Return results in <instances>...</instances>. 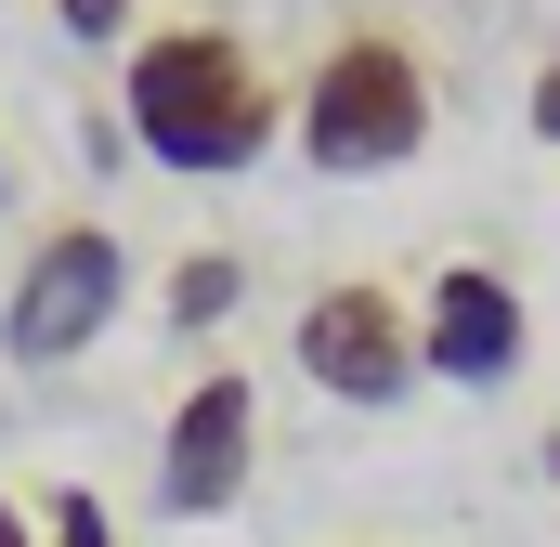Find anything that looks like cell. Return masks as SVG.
Segmentation results:
<instances>
[{
    "label": "cell",
    "mask_w": 560,
    "mask_h": 547,
    "mask_svg": "<svg viewBox=\"0 0 560 547\" xmlns=\"http://www.w3.org/2000/svg\"><path fill=\"white\" fill-rule=\"evenodd\" d=\"M118 131L183 183H235V170H261L287 143V92L235 26L183 13V26H143L118 53Z\"/></svg>",
    "instance_id": "cell-1"
},
{
    "label": "cell",
    "mask_w": 560,
    "mask_h": 547,
    "mask_svg": "<svg viewBox=\"0 0 560 547\" xmlns=\"http://www.w3.org/2000/svg\"><path fill=\"white\" fill-rule=\"evenodd\" d=\"M430 66L405 26H339L326 53H313V79L287 92V143H300V170H326V183H392L405 156L430 143Z\"/></svg>",
    "instance_id": "cell-2"
},
{
    "label": "cell",
    "mask_w": 560,
    "mask_h": 547,
    "mask_svg": "<svg viewBox=\"0 0 560 547\" xmlns=\"http://www.w3.org/2000/svg\"><path fill=\"white\" fill-rule=\"evenodd\" d=\"M131 313V248H118V222H39L26 235V261L0 287V365L13 379H66L105 326Z\"/></svg>",
    "instance_id": "cell-3"
},
{
    "label": "cell",
    "mask_w": 560,
    "mask_h": 547,
    "mask_svg": "<svg viewBox=\"0 0 560 547\" xmlns=\"http://www.w3.org/2000/svg\"><path fill=\"white\" fill-rule=\"evenodd\" d=\"M287 352H300V379H313L326 405H352V417H392L430 379V365H418V300L378 287V274H326V287L300 300Z\"/></svg>",
    "instance_id": "cell-4"
},
{
    "label": "cell",
    "mask_w": 560,
    "mask_h": 547,
    "mask_svg": "<svg viewBox=\"0 0 560 547\" xmlns=\"http://www.w3.org/2000/svg\"><path fill=\"white\" fill-rule=\"evenodd\" d=\"M248 482H261V379L209 365V379H183V405L156 430V509L222 522V509H248Z\"/></svg>",
    "instance_id": "cell-5"
},
{
    "label": "cell",
    "mask_w": 560,
    "mask_h": 547,
    "mask_svg": "<svg viewBox=\"0 0 560 547\" xmlns=\"http://www.w3.org/2000/svg\"><path fill=\"white\" fill-rule=\"evenodd\" d=\"M418 365L443 392H509L535 365V300L509 261H443L418 287Z\"/></svg>",
    "instance_id": "cell-6"
},
{
    "label": "cell",
    "mask_w": 560,
    "mask_h": 547,
    "mask_svg": "<svg viewBox=\"0 0 560 547\" xmlns=\"http://www.w3.org/2000/svg\"><path fill=\"white\" fill-rule=\"evenodd\" d=\"M235 313H248V261L235 248H183L170 261V287H156V326L170 339H222Z\"/></svg>",
    "instance_id": "cell-7"
},
{
    "label": "cell",
    "mask_w": 560,
    "mask_h": 547,
    "mask_svg": "<svg viewBox=\"0 0 560 547\" xmlns=\"http://www.w3.org/2000/svg\"><path fill=\"white\" fill-rule=\"evenodd\" d=\"M39 547H118V509H105L92 482H52V496H39Z\"/></svg>",
    "instance_id": "cell-8"
},
{
    "label": "cell",
    "mask_w": 560,
    "mask_h": 547,
    "mask_svg": "<svg viewBox=\"0 0 560 547\" xmlns=\"http://www.w3.org/2000/svg\"><path fill=\"white\" fill-rule=\"evenodd\" d=\"M52 26H66V39H92V53H131V39H143L131 0H52Z\"/></svg>",
    "instance_id": "cell-9"
},
{
    "label": "cell",
    "mask_w": 560,
    "mask_h": 547,
    "mask_svg": "<svg viewBox=\"0 0 560 547\" xmlns=\"http://www.w3.org/2000/svg\"><path fill=\"white\" fill-rule=\"evenodd\" d=\"M522 118H535V143L560 156V53H535V79H522Z\"/></svg>",
    "instance_id": "cell-10"
},
{
    "label": "cell",
    "mask_w": 560,
    "mask_h": 547,
    "mask_svg": "<svg viewBox=\"0 0 560 547\" xmlns=\"http://www.w3.org/2000/svg\"><path fill=\"white\" fill-rule=\"evenodd\" d=\"M0 547H39V522H26V509H13V496H0Z\"/></svg>",
    "instance_id": "cell-11"
},
{
    "label": "cell",
    "mask_w": 560,
    "mask_h": 547,
    "mask_svg": "<svg viewBox=\"0 0 560 547\" xmlns=\"http://www.w3.org/2000/svg\"><path fill=\"white\" fill-rule=\"evenodd\" d=\"M548 482H560V417H548Z\"/></svg>",
    "instance_id": "cell-12"
},
{
    "label": "cell",
    "mask_w": 560,
    "mask_h": 547,
    "mask_svg": "<svg viewBox=\"0 0 560 547\" xmlns=\"http://www.w3.org/2000/svg\"><path fill=\"white\" fill-rule=\"evenodd\" d=\"M0 209H13V170H0Z\"/></svg>",
    "instance_id": "cell-13"
}]
</instances>
